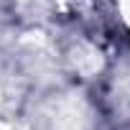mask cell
Returning a JSON list of instances; mask_svg holds the SVG:
<instances>
[{
    "label": "cell",
    "instance_id": "1",
    "mask_svg": "<svg viewBox=\"0 0 130 130\" xmlns=\"http://www.w3.org/2000/svg\"><path fill=\"white\" fill-rule=\"evenodd\" d=\"M115 5H117V10H120L122 21L130 26V0H115Z\"/></svg>",
    "mask_w": 130,
    "mask_h": 130
}]
</instances>
